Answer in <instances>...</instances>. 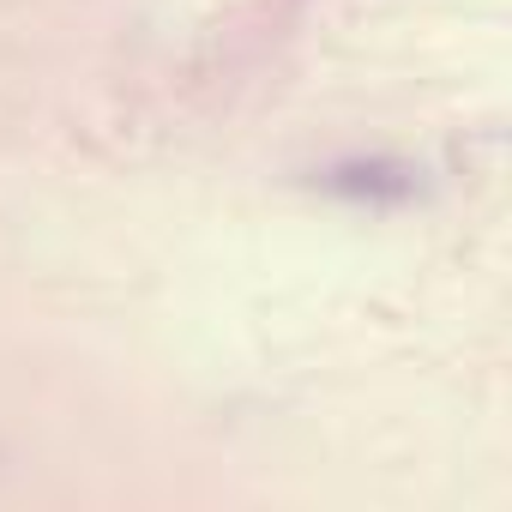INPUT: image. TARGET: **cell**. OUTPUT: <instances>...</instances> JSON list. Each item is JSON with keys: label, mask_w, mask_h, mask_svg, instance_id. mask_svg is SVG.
Here are the masks:
<instances>
[{"label": "cell", "mask_w": 512, "mask_h": 512, "mask_svg": "<svg viewBox=\"0 0 512 512\" xmlns=\"http://www.w3.org/2000/svg\"><path fill=\"white\" fill-rule=\"evenodd\" d=\"M320 187L338 193V199H356V205H404V199L422 193L416 169L398 163V157H350V163H332L320 175Z\"/></svg>", "instance_id": "obj_1"}]
</instances>
